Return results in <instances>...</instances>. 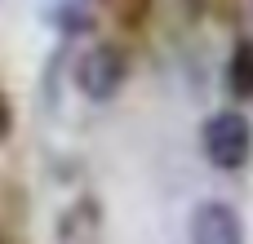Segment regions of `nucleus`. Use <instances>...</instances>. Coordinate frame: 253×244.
<instances>
[{
  "instance_id": "1",
  "label": "nucleus",
  "mask_w": 253,
  "mask_h": 244,
  "mask_svg": "<svg viewBox=\"0 0 253 244\" xmlns=\"http://www.w3.org/2000/svg\"><path fill=\"white\" fill-rule=\"evenodd\" d=\"M200 147H205V160L222 173H236L245 169L253 156V124L245 111H218L205 120L200 129Z\"/></svg>"
},
{
  "instance_id": "2",
  "label": "nucleus",
  "mask_w": 253,
  "mask_h": 244,
  "mask_svg": "<svg viewBox=\"0 0 253 244\" xmlns=\"http://www.w3.org/2000/svg\"><path fill=\"white\" fill-rule=\"evenodd\" d=\"M125 80H129V58H125L120 44L98 40V44H89V49L80 53V62H76V84H80V93H84L89 102H111V98L125 89Z\"/></svg>"
},
{
  "instance_id": "3",
  "label": "nucleus",
  "mask_w": 253,
  "mask_h": 244,
  "mask_svg": "<svg viewBox=\"0 0 253 244\" xmlns=\"http://www.w3.org/2000/svg\"><path fill=\"white\" fill-rule=\"evenodd\" d=\"M191 244H245V222L227 200H200L187 222Z\"/></svg>"
},
{
  "instance_id": "4",
  "label": "nucleus",
  "mask_w": 253,
  "mask_h": 244,
  "mask_svg": "<svg viewBox=\"0 0 253 244\" xmlns=\"http://www.w3.org/2000/svg\"><path fill=\"white\" fill-rule=\"evenodd\" d=\"M102 240V204L93 196H80L58 218V244H98Z\"/></svg>"
},
{
  "instance_id": "5",
  "label": "nucleus",
  "mask_w": 253,
  "mask_h": 244,
  "mask_svg": "<svg viewBox=\"0 0 253 244\" xmlns=\"http://www.w3.org/2000/svg\"><path fill=\"white\" fill-rule=\"evenodd\" d=\"M227 89L236 102H253V40H236L231 58H227Z\"/></svg>"
},
{
  "instance_id": "6",
  "label": "nucleus",
  "mask_w": 253,
  "mask_h": 244,
  "mask_svg": "<svg viewBox=\"0 0 253 244\" xmlns=\"http://www.w3.org/2000/svg\"><path fill=\"white\" fill-rule=\"evenodd\" d=\"M9 133H13V107H9V98L0 93V142H9Z\"/></svg>"
}]
</instances>
